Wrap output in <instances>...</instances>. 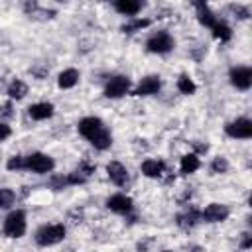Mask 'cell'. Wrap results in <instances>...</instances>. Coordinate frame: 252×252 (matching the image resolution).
<instances>
[{
  "instance_id": "44dd1931",
  "label": "cell",
  "mask_w": 252,
  "mask_h": 252,
  "mask_svg": "<svg viewBox=\"0 0 252 252\" xmlns=\"http://www.w3.org/2000/svg\"><path fill=\"white\" fill-rule=\"evenodd\" d=\"M199 10V22L203 24V26H207V28H213L215 24H217V18H215V14L207 8V6H203V8H197Z\"/></svg>"
},
{
  "instance_id": "ba28073f",
  "label": "cell",
  "mask_w": 252,
  "mask_h": 252,
  "mask_svg": "<svg viewBox=\"0 0 252 252\" xmlns=\"http://www.w3.org/2000/svg\"><path fill=\"white\" fill-rule=\"evenodd\" d=\"M228 215H230L228 207H224V205H220V203H211V205H207V207L203 209L201 219H203L205 222H222V220L228 219Z\"/></svg>"
},
{
  "instance_id": "8fae6325",
  "label": "cell",
  "mask_w": 252,
  "mask_h": 252,
  "mask_svg": "<svg viewBox=\"0 0 252 252\" xmlns=\"http://www.w3.org/2000/svg\"><path fill=\"white\" fill-rule=\"evenodd\" d=\"M159 87H161L159 77H156V75H148V77H144V79L138 83V87H136L134 94H138V96H148V94L158 93V91H159Z\"/></svg>"
},
{
  "instance_id": "4fadbf2b",
  "label": "cell",
  "mask_w": 252,
  "mask_h": 252,
  "mask_svg": "<svg viewBox=\"0 0 252 252\" xmlns=\"http://www.w3.org/2000/svg\"><path fill=\"white\" fill-rule=\"evenodd\" d=\"M28 112L33 120H45L53 114V104L51 102H35L28 108Z\"/></svg>"
},
{
  "instance_id": "2e32d148",
  "label": "cell",
  "mask_w": 252,
  "mask_h": 252,
  "mask_svg": "<svg viewBox=\"0 0 252 252\" xmlns=\"http://www.w3.org/2000/svg\"><path fill=\"white\" fill-rule=\"evenodd\" d=\"M142 173L146 177H159L163 173V163L159 159H146L142 161Z\"/></svg>"
},
{
  "instance_id": "7402d4cb",
  "label": "cell",
  "mask_w": 252,
  "mask_h": 252,
  "mask_svg": "<svg viewBox=\"0 0 252 252\" xmlns=\"http://www.w3.org/2000/svg\"><path fill=\"white\" fill-rule=\"evenodd\" d=\"M14 201H16V193H14L12 189H8V187H2V189H0V209L12 207Z\"/></svg>"
},
{
  "instance_id": "8992f818",
  "label": "cell",
  "mask_w": 252,
  "mask_h": 252,
  "mask_svg": "<svg viewBox=\"0 0 252 252\" xmlns=\"http://www.w3.org/2000/svg\"><path fill=\"white\" fill-rule=\"evenodd\" d=\"M128 91H130V79H128V77H122V75L112 77V79L106 83V87H104V94H106L108 98H120V96H124Z\"/></svg>"
},
{
  "instance_id": "f546056e",
  "label": "cell",
  "mask_w": 252,
  "mask_h": 252,
  "mask_svg": "<svg viewBox=\"0 0 252 252\" xmlns=\"http://www.w3.org/2000/svg\"><path fill=\"white\" fill-rule=\"evenodd\" d=\"M57 2H63V0H57Z\"/></svg>"
},
{
  "instance_id": "9a60e30c",
  "label": "cell",
  "mask_w": 252,
  "mask_h": 252,
  "mask_svg": "<svg viewBox=\"0 0 252 252\" xmlns=\"http://www.w3.org/2000/svg\"><path fill=\"white\" fill-rule=\"evenodd\" d=\"M77 81H79V71L77 69H65V71L59 73V79H57L61 89H71V87L77 85Z\"/></svg>"
},
{
  "instance_id": "5b68a950",
  "label": "cell",
  "mask_w": 252,
  "mask_h": 252,
  "mask_svg": "<svg viewBox=\"0 0 252 252\" xmlns=\"http://www.w3.org/2000/svg\"><path fill=\"white\" fill-rule=\"evenodd\" d=\"M146 47L152 53H167L173 49V37L167 32H158L146 41Z\"/></svg>"
},
{
  "instance_id": "7c38bea8",
  "label": "cell",
  "mask_w": 252,
  "mask_h": 252,
  "mask_svg": "<svg viewBox=\"0 0 252 252\" xmlns=\"http://www.w3.org/2000/svg\"><path fill=\"white\" fill-rule=\"evenodd\" d=\"M106 173H108L110 181H112L114 185H118V187H122V185L128 183V169H126L120 161H110V163L106 165Z\"/></svg>"
},
{
  "instance_id": "d6986e66",
  "label": "cell",
  "mask_w": 252,
  "mask_h": 252,
  "mask_svg": "<svg viewBox=\"0 0 252 252\" xmlns=\"http://www.w3.org/2000/svg\"><path fill=\"white\" fill-rule=\"evenodd\" d=\"M177 89H179V93H183V94H193V93L197 91V85L193 83V79H191L189 75H181V77L177 79Z\"/></svg>"
},
{
  "instance_id": "603a6c76",
  "label": "cell",
  "mask_w": 252,
  "mask_h": 252,
  "mask_svg": "<svg viewBox=\"0 0 252 252\" xmlns=\"http://www.w3.org/2000/svg\"><path fill=\"white\" fill-rule=\"evenodd\" d=\"M195 220H197V211H191V213H185V215H179V217H177V224L183 226V228L193 226Z\"/></svg>"
},
{
  "instance_id": "6da1fadb",
  "label": "cell",
  "mask_w": 252,
  "mask_h": 252,
  "mask_svg": "<svg viewBox=\"0 0 252 252\" xmlns=\"http://www.w3.org/2000/svg\"><path fill=\"white\" fill-rule=\"evenodd\" d=\"M77 128H79V134H81L83 138H87L96 150H106V148H110L112 136H110V132L104 128V124H102L100 118H96V116H87V118H83V120L79 122Z\"/></svg>"
},
{
  "instance_id": "5bb4252c",
  "label": "cell",
  "mask_w": 252,
  "mask_h": 252,
  "mask_svg": "<svg viewBox=\"0 0 252 252\" xmlns=\"http://www.w3.org/2000/svg\"><path fill=\"white\" fill-rule=\"evenodd\" d=\"M116 10L124 16H134L142 8V0H116Z\"/></svg>"
},
{
  "instance_id": "cb8c5ba5",
  "label": "cell",
  "mask_w": 252,
  "mask_h": 252,
  "mask_svg": "<svg viewBox=\"0 0 252 252\" xmlns=\"http://www.w3.org/2000/svg\"><path fill=\"white\" fill-rule=\"evenodd\" d=\"M211 169H213L215 173H224V171L228 169V161H226L224 158H220V156H219V158H215V159H213Z\"/></svg>"
},
{
  "instance_id": "52a82bcc",
  "label": "cell",
  "mask_w": 252,
  "mask_h": 252,
  "mask_svg": "<svg viewBox=\"0 0 252 252\" xmlns=\"http://www.w3.org/2000/svg\"><path fill=\"white\" fill-rule=\"evenodd\" d=\"M226 134L230 138H238V140H246L252 136V122L248 118H236L232 122L226 124Z\"/></svg>"
},
{
  "instance_id": "e0dca14e",
  "label": "cell",
  "mask_w": 252,
  "mask_h": 252,
  "mask_svg": "<svg viewBox=\"0 0 252 252\" xmlns=\"http://www.w3.org/2000/svg\"><path fill=\"white\" fill-rule=\"evenodd\" d=\"M28 94V85L24 83V81H12V85L8 87V96L10 98H16V100H20V98H24Z\"/></svg>"
},
{
  "instance_id": "ffe728a7",
  "label": "cell",
  "mask_w": 252,
  "mask_h": 252,
  "mask_svg": "<svg viewBox=\"0 0 252 252\" xmlns=\"http://www.w3.org/2000/svg\"><path fill=\"white\" fill-rule=\"evenodd\" d=\"M211 30H213V35H215L217 39H220V41H228V39H230V35H232L230 28H228L226 24L219 22V20H217V24H215Z\"/></svg>"
},
{
  "instance_id": "f1b7e54d",
  "label": "cell",
  "mask_w": 252,
  "mask_h": 252,
  "mask_svg": "<svg viewBox=\"0 0 252 252\" xmlns=\"http://www.w3.org/2000/svg\"><path fill=\"white\" fill-rule=\"evenodd\" d=\"M242 246H244V248L250 246V236H248V234H244V242H242Z\"/></svg>"
},
{
  "instance_id": "9c48e42d",
  "label": "cell",
  "mask_w": 252,
  "mask_h": 252,
  "mask_svg": "<svg viewBox=\"0 0 252 252\" xmlns=\"http://www.w3.org/2000/svg\"><path fill=\"white\" fill-rule=\"evenodd\" d=\"M230 83L238 91H248L252 85V69L250 67H234L230 71Z\"/></svg>"
},
{
  "instance_id": "4316f807",
  "label": "cell",
  "mask_w": 252,
  "mask_h": 252,
  "mask_svg": "<svg viewBox=\"0 0 252 252\" xmlns=\"http://www.w3.org/2000/svg\"><path fill=\"white\" fill-rule=\"evenodd\" d=\"M10 134H12L10 126H8V124H4V122H0V142H2V140H6Z\"/></svg>"
},
{
  "instance_id": "277c9868",
  "label": "cell",
  "mask_w": 252,
  "mask_h": 252,
  "mask_svg": "<svg viewBox=\"0 0 252 252\" xmlns=\"http://www.w3.org/2000/svg\"><path fill=\"white\" fill-rule=\"evenodd\" d=\"M26 167L32 169V171H35V173H49L55 167V161L51 159V156L35 152V154H32V156L26 158Z\"/></svg>"
},
{
  "instance_id": "3957f363",
  "label": "cell",
  "mask_w": 252,
  "mask_h": 252,
  "mask_svg": "<svg viewBox=\"0 0 252 252\" xmlns=\"http://www.w3.org/2000/svg\"><path fill=\"white\" fill-rule=\"evenodd\" d=\"M26 232V213L24 211H12L4 220V234L8 238H20Z\"/></svg>"
},
{
  "instance_id": "484cf974",
  "label": "cell",
  "mask_w": 252,
  "mask_h": 252,
  "mask_svg": "<svg viewBox=\"0 0 252 252\" xmlns=\"http://www.w3.org/2000/svg\"><path fill=\"white\" fill-rule=\"evenodd\" d=\"M148 24H150L148 20H136V22L124 26V32H134V30H140V28H144V26H148Z\"/></svg>"
},
{
  "instance_id": "30bf717a",
  "label": "cell",
  "mask_w": 252,
  "mask_h": 252,
  "mask_svg": "<svg viewBox=\"0 0 252 252\" xmlns=\"http://www.w3.org/2000/svg\"><path fill=\"white\" fill-rule=\"evenodd\" d=\"M106 207L114 213H120V215H126L132 211V199L124 193H114L112 197H108L106 201Z\"/></svg>"
},
{
  "instance_id": "ac0fdd59",
  "label": "cell",
  "mask_w": 252,
  "mask_h": 252,
  "mask_svg": "<svg viewBox=\"0 0 252 252\" xmlns=\"http://www.w3.org/2000/svg\"><path fill=\"white\" fill-rule=\"evenodd\" d=\"M199 165H201V161L195 154H187L181 158V173H193L199 169Z\"/></svg>"
},
{
  "instance_id": "d4e9b609",
  "label": "cell",
  "mask_w": 252,
  "mask_h": 252,
  "mask_svg": "<svg viewBox=\"0 0 252 252\" xmlns=\"http://www.w3.org/2000/svg\"><path fill=\"white\" fill-rule=\"evenodd\" d=\"M22 167H26V158H22V156H14V158H10V161H8V169H22Z\"/></svg>"
},
{
  "instance_id": "7a4b0ae2",
  "label": "cell",
  "mask_w": 252,
  "mask_h": 252,
  "mask_svg": "<svg viewBox=\"0 0 252 252\" xmlns=\"http://www.w3.org/2000/svg\"><path fill=\"white\" fill-rule=\"evenodd\" d=\"M65 238V226L63 224H43L35 232V242L39 246H53Z\"/></svg>"
},
{
  "instance_id": "83f0119b",
  "label": "cell",
  "mask_w": 252,
  "mask_h": 252,
  "mask_svg": "<svg viewBox=\"0 0 252 252\" xmlns=\"http://www.w3.org/2000/svg\"><path fill=\"white\" fill-rule=\"evenodd\" d=\"M191 4L197 8H203V6H207V0H191Z\"/></svg>"
}]
</instances>
